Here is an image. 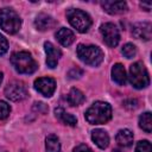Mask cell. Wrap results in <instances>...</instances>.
<instances>
[{"mask_svg":"<svg viewBox=\"0 0 152 152\" xmlns=\"http://www.w3.org/2000/svg\"><path fill=\"white\" fill-rule=\"evenodd\" d=\"M56 38L57 40L59 42L61 45L63 46H69L74 43L75 40V34L69 28H65V27H62L59 28L57 32H56Z\"/></svg>","mask_w":152,"mask_h":152,"instance_id":"9a60e30c","label":"cell"},{"mask_svg":"<svg viewBox=\"0 0 152 152\" xmlns=\"http://www.w3.org/2000/svg\"><path fill=\"white\" fill-rule=\"evenodd\" d=\"M11 63L19 74H32L38 68L37 62L26 51L14 52L11 56Z\"/></svg>","mask_w":152,"mask_h":152,"instance_id":"7a4b0ae2","label":"cell"},{"mask_svg":"<svg viewBox=\"0 0 152 152\" xmlns=\"http://www.w3.org/2000/svg\"><path fill=\"white\" fill-rule=\"evenodd\" d=\"M135 152H152V146L147 140H141L137 144Z\"/></svg>","mask_w":152,"mask_h":152,"instance_id":"603a6c76","label":"cell"},{"mask_svg":"<svg viewBox=\"0 0 152 152\" xmlns=\"http://www.w3.org/2000/svg\"><path fill=\"white\" fill-rule=\"evenodd\" d=\"M0 27L10 34L17 33L21 27V19L19 14L10 7L0 10Z\"/></svg>","mask_w":152,"mask_h":152,"instance_id":"3957f363","label":"cell"},{"mask_svg":"<svg viewBox=\"0 0 152 152\" xmlns=\"http://www.w3.org/2000/svg\"><path fill=\"white\" fill-rule=\"evenodd\" d=\"M45 148L46 152H59L61 151V142L57 135L50 134L45 139Z\"/></svg>","mask_w":152,"mask_h":152,"instance_id":"ffe728a7","label":"cell"},{"mask_svg":"<svg viewBox=\"0 0 152 152\" xmlns=\"http://www.w3.org/2000/svg\"><path fill=\"white\" fill-rule=\"evenodd\" d=\"M34 89L43 96L50 97L56 90V82L51 77H40L34 81Z\"/></svg>","mask_w":152,"mask_h":152,"instance_id":"9c48e42d","label":"cell"},{"mask_svg":"<svg viewBox=\"0 0 152 152\" xmlns=\"http://www.w3.org/2000/svg\"><path fill=\"white\" fill-rule=\"evenodd\" d=\"M112 78L119 86H124L126 83L127 76H126V70H125L122 64L116 63V64L113 65V68H112Z\"/></svg>","mask_w":152,"mask_h":152,"instance_id":"e0dca14e","label":"cell"},{"mask_svg":"<svg viewBox=\"0 0 152 152\" xmlns=\"http://www.w3.org/2000/svg\"><path fill=\"white\" fill-rule=\"evenodd\" d=\"M103 10L109 14H122L127 11V4L125 1H109L104 0L101 2Z\"/></svg>","mask_w":152,"mask_h":152,"instance_id":"8fae6325","label":"cell"},{"mask_svg":"<svg viewBox=\"0 0 152 152\" xmlns=\"http://www.w3.org/2000/svg\"><path fill=\"white\" fill-rule=\"evenodd\" d=\"M100 31H101V34L103 37V40L104 43L110 46V48H114L119 44V40H120V33H119V30L118 27L112 24V23H106V24H102L101 27H100Z\"/></svg>","mask_w":152,"mask_h":152,"instance_id":"52a82bcc","label":"cell"},{"mask_svg":"<svg viewBox=\"0 0 152 152\" xmlns=\"http://www.w3.org/2000/svg\"><path fill=\"white\" fill-rule=\"evenodd\" d=\"M84 116H86V120L91 125L106 124L112 118V107L107 102L96 101L87 109Z\"/></svg>","mask_w":152,"mask_h":152,"instance_id":"6da1fadb","label":"cell"},{"mask_svg":"<svg viewBox=\"0 0 152 152\" xmlns=\"http://www.w3.org/2000/svg\"><path fill=\"white\" fill-rule=\"evenodd\" d=\"M66 18L70 23V25L76 28V31L84 33L89 30L90 25H91V19L90 17L83 12L82 10H77V8H70L66 12Z\"/></svg>","mask_w":152,"mask_h":152,"instance_id":"8992f818","label":"cell"},{"mask_svg":"<svg viewBox=\"0 0 152 152\" xmlns=\"http://www.w3.org/2000/svg\"><path fill=\"white\" fill-rule=\"evenodd\" d=\"M77 56L83 63H86L87 65H91V66H97L103 59L102 50L95 45L80 44L77 46Z\"/></svg>","mask_w":152,"mask_h":152,"instance_id":"277c9868","label":"cell"},{"mask_svg":"<svg viewBox=\"0 0 152 152\" xmlns=\"http://www.w3.org/2000/svg\"><path fill=\"white\" fill-rule=\"evenodd\" d=\"M5 95L11 101H21L27 96V90L24 83L19 81H13L8 83V86L5 88Z\"/></svg>","mask_w":152,"mask_h":152,"instance_id":"ba28073f","label":"cell"},{"mask_svg":"<svg viewBox=\"0 0 152 152\" xmlns=\"http://www.w3.org/2000/svg\"><path fill=\"white\" fill-rule=\"evenodd\" d=\"M140 5H141V7H146L145 11H150V10H151V4H144V2H142V4H140Z\"/></svg>","mask_w":152,"mask_h":152,"instance_id":"4316f807","label":"cell"},{"mask_svg":"<svg viewBox=\"0 0 152 152\" xmlns=\"http://www.w3.org/2000/svg\"><path fill=\"white\" fill-rule=\"evenodd\" d=\"M91 139L96 144V146L102 148V150L106 148L108 146V144H109V135H108V133L106 131H103V129H100V128L94 129L91 132Z\"/></svg>","mask_w":152,"mask_h":152,"instance_id":"5bb4252c","label":"cell"},{"mask_svg":"<svg viewBox=\"0 0 152 152\" xmlns=\"http://www.w3.org/2000/svg\"><path fill=\"white\" fill-rule=\"evenodd\" d=\"M74 152H93L90 147H88L87 145H78L77 147L74 148Z\"/></svg>","mask_w":152,"mask_h":152,"instance_id":"484cf974","label":"cell"},{"mask_svg":"<svg viewBox=\"0 0 152 152\" xmlns=\"http://www.w3.org/2000/svg\"><path fill=\"white\" fill-rule=\"evenodd\" d=\"M56 25V21L55 19L49 15V14H45V13H40L34 19V26L37 27V30L39 31H48V30H51L53 26Z\"/></svg>","mask_w":152,"mask_h":152,"instance_id":"4fadbf2b","label":"cell"},{"mask_svg":"<svg viewBox=\"0 0 152 152\" xmlns=\"http://www.w3.org/2000/svg\"><path fill=\"white\" fill-rule=\"evenodd\" d=\"M122 55L126 57V58H133L135 55H137V48L131 44V43H127L122 46V50H121Z\"/></svg>","mask_w":152,"mask_h":152,"instance_id":"7402d4cb","label":"cell"},{"mask_svg":"<svg viewBox=\"0 0 152 152\" xmlns=\"http://www.w3.org/2000/svg\"><path fill=\"white\" fill-rule=\"evenodd\" d=\"M132 33L134 34V37L139 38V39H144V40H150L151 36H152V28H151V24L150 23H138L133 26Z\"/></svg>","mask_w":152,"mask_h":152,"instance_id":"7c38bea8","label":"cell"},{"mask_svg":"<svg viewBox=\"0 0 152 152\" xmlns=\"http://www.w3.org/2000/svg\"><path fill=\"white\" fill-rule=\"evenodd\" d=\"M1 81H2V74L0 72V83H1Z\"/></svg>","mask_w":152,"mask_h":152,"instance_id":"83f0119b","label":"cell"},{"mask_svg":"<svg viewBox=\"0 0 152 152\" xmlns=\"http://www.w3.org/2000/svg\"><path fill=\"white\" fill-rule=\"evenodd\" d=\"M11 113V107L7 102L1 101L0 100V120L1 119H6Z\"/></svg>","mask_w":152,"mask_h":152,"instance_id":"cb8c5ba5","label":"cell"},{"mask_svg":"<svg viewBox=\"0 0 152 152\" xmlns=\"http://www.w3.org/2000/svg\"><path fill=\"white\" fill-rule=\"evenodd\" d=\"M44 49L46 53V64L49 68H56L57 63L62 56V52L59 49H57L52 43L46 42L44 43Z\"/></svg>","mask_w":152,"mask_h":152,"instance_id":"30bf717a","label":"cell"},{"mask_svg":"<svg viewBox=\"0 0 152 152\" xmlns=\"http://www.w3.org/2000/svg\"><path fill=\"white\" fill-rule=\"evenodd\" d=\"M84 100H86L84 94L80 89L72 88L68 94V102L70 106H80L84 102Z\"/></svg>","mask_w":152,"mask_h":152,"instance_id":"ac0fdd59","label":"cell"},{"mask_svg":"<svg viewBox=\"0 0 152 152\" xmlns=\"http://www.w3.org/2000/svg\"><path fill=\"white\" fill-rule=\"evenodd\" d=\"M128 78L131 84L137 89L146 88L150 84V76L145 65L140 62H135L129 66Z\"/></svg>","mask_w":152,"mask_h":152,"instance_id":"5b68a950","label":"cell"},{"mask_svg":"<svg viewBox=\"0 0 152 152\" xmlns=\"http://www.w3.org/2000/svg\"><path fill=\"white\" fill-rule=\"evenodd\" d=\"M8 50V43H7V39L0 33V56L6 53Z\"/></svg>","mask_w":152,"mask_h":152,"instance_id":"d4e9b609","label":"cell"},{"mask_svg":"<svg viewBox=\"0 0 152 152\" xmlns=\"http://www.w3.org/2000/svg\"><path fill=\"white\" fill-rule=\"evenodd\" d=\"M55 113H56V116H57L63 124L69 125V126H76V124H77L76 118H75L74 115L66 113L63 108H57V109L55 110Z\"/></svg>","mask_w":152,"mask_h":152,"instance_id":"d6986e66","label":"cell"},{"mask_svg":"<svg viewBox=\"0 0 152 152\" xmlns=\"http://www.w3.org/2000/svg\"><path fill=\"white\" fill-rule=\"evenodd\" d=\"M116 142L119 146L121 147H129L132 144H133V133L127 129V128H124V129H120L118 133H116Z\"/></svg>","mask_w":152,"mask_h":152,"instance_id":"2e32d148","label":"cell"},{"mask_svg":"<svg viewBox=\"0 0 152 152\" xmlns=\"http://www.w3.org/2000/svg\"><path fill=\"white\" fill-rule=\"evenodd\" d=\"M139 126L146 133H151V131H152V116H151L150 112H146L142 115H140V118H139Z\"/></svg>","mask_w":152,"mask_h":152,"instance_id":"44dd1931","label":"cell"}]
</instances>
